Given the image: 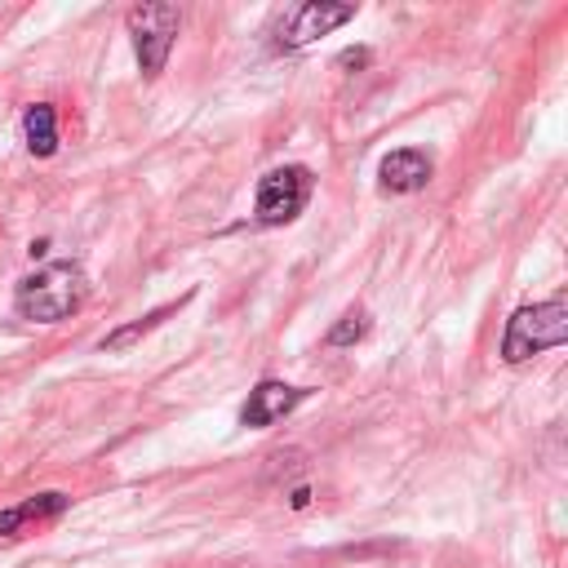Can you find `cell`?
Here are the masks:
<instances>
[{"label": "cell", "mask_w": 568, "mask_h": 568, "mask_svg": "<svg viewBox=\"0 0 568 568\" xmlns=\"http://www.w3.org/2000/svg\"><path fill=\"white\" fill-rule=\"evenodd\" d=\"M90 298V275L81 262H50L32 275L19 280V294H14V307L23 320H36V325H59L67 316H76Z\"/></svg>", "instance_id": "1"}, {"label": "cell", "mask_w": 568, "mask_h": 568, "mask_svg": "<svg viewBox=\"0 0 568 568\" xmlns=\"http://www.w3.org/2000/svg\"><path fill=\"white\" fill-rule=\"evenodd\" d=\"M303 400H307L303 387H290V382H262L257 391H249V404H244L240 422H244V427H271V422H280L284 413H294Z\"/></svg>", "instance_id": "6"}, {"label": "cell", "mask_w": 568, "mask_h": 568, "mask_svg": "<svg viewBox=\"0 0 568 568\" xmlns=\"http://www.w3.org/2000/svg\"><path fill=\"white\" fill-rule=\"evenodd\" d=\"M23 134H28L32 156H54V151H59V120H54V107H50V103L28 107V116H23Z\"/></svg>", "instance_id": "9"}, {"label": "cell", "mask_w": 568, "mask_h": 568, "mask_svg": "<svg viewBox=\"0 0 568 568\" xmlns=\"http://www.w3.org/2000/svg\"><path fill=\"white\" fill-rule=\"evenodd\" d=\"M427 178H431V160H427L422 151H413V147L391 151V156L382 160V169H378V182H382V191H391V196L422 191Z\"/></svg>", "instance_id": "7"}, {"label": "cell", "mask_w": 568, "mask_h": 568, "mask_svg": "<svg viewBox=\"0 0 568 568\" xmlns=\"http://www.w3.org/2000/svg\"><path fill=\"white\" fill-rule=\"evenodd\" d=\"M129 23V41H134V54H138V67L147 81H156L169 63V50H173V36L182 28V10L178 6H134L125 14Z\"/></svg>", "instance_id": "3"}, {"label": "cell", "mask_w": 568, "mask_h": 568, "mask_svg": "<svg viewBox=\"0 0 568 568\" xmlns=\"http://www.w3.org/2000/svg\"><path fill=\"white\" fill-rule=\"evenodd\" d=\"M356 19V6H329V0H312V6H298L280 28V45L284 50H303L312 45L316 36H329L334 28L351 23Z\"/></svg>", "instance_id": "5"}, {"label": "cell", "mask_w": 568, "mask_h": 568, "mask_svg": "<svg viewBox=\"0 0 568 568\" xmlns=\"http://www.w3.org/2000/svg\"><path fill=\"white\" fill-rule=\"evenodd\" d=\"M67 506H72L67 493H36V497H28V502H19L10 511H0V537H23V528L59 519Z\"/></svg>", "instance_id": "8"}, {"label": "cell", "mask_w": 568, "mask_h": 568, "mask_svg": "<svg viewBox=\"0 0 568 568\" xmlns=\"http://www.w3.org/2000/svg\"><path fill=\"white\" fill-rule=\"evenodd\" d=\"M312 187H316V178H312L307 165H280V169H271V173L257 182V209H253L257 222H262V227L294 222V218L307 209Z\"/></svg>", "instance_id": "4"}, {"label": "cell", "mask_w": 568, "mask_h": 568, "mask_svg": "<svg viewBox=\"0 0 568 568\" xmlns=\"http://www.w3.org/2000/svg\"><path fill=\"white\" fill-rule=\"evenodd\" d=\"M369 334V316L365 312H347L334 329H329V347H351V343H360Z\"/></svg>", "instance_id": "11"}, {"label": "cell", "mask_w": 568, "mask_h": 568, "mask_svg": "<svg viewBox=\"0 0 568 568\" xmlns=\"http://www.w3.org/2000/svg\"><path fill=\"white\" fill-rule=\"evenodd\" d=\"M365 59H369V54H365V50H356V54H343V59H338V63H343V67H351V63H356V67H360V63H365Z\"/></svg>", "instance_id": "12"}, {"label": "cell", "mask_w": 568, "mask_h": 568, "mask_svg": "<svg viewBox=\"0 0 568 568\" xmlns=\"http://www.w3.org/2000/svg\"><path fill=\"white\" fill-rule=\"evenodd\" d=\"M182 303H187V298H182ZM182 303H169V307H160V312H151V316H143V320H134V325H125V329L107 334V338H103V351H125V347H134V343H138V338H147L160 320H169Z\"/></svg>", "instance_id": "10"}, {"label": "cell", "mask_w": 568, "mask_h": 568, "mask_svg": "<svg viewBox=\"0 0 568 568\" xmlns=\"http://www.w3.org/2000/svg\"><path fill=\"white\" fill-rule=\"evenodd\" d=\"M568 343V303L564 298H550V303H537V307H519L506 325V338H502V360L506 365H519L537 351H550V347H564Z\"/></svg>", "instance_id": "2"}]
</instances>
